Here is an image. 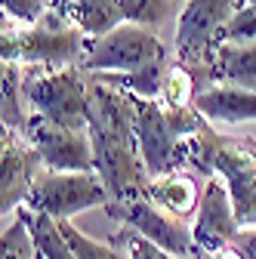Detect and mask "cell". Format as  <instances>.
<instances>
[{
	"mask_svg": "<svg viewBox=\"0 0 256 259\" xmlns=\"http://www.w3.org/2000/svg\"><path fill=\"white\" fill-rule=\"evenodd\" d=\"M90 142H93V170L102 179L111 201L145 198L151 176L136 139L133 105L126 93L102 83L90 74Z\"/></svg>",
	"mask_w": 256,
	"mask_h": 259,
	"instance_id": "6da1fadb",
	"label": "cell"
},
{
	"mask_svg": "<svg viewBox=\"0 0 256 259\" xmlns=\"http://www.w3.org/2000/svg\"><path fill=\"white\" fill-rule=\"evenodd\" d=\"M185 170L219 176L232 194L241 229H256V136H226L207 120L198 136L188 139Z\"/></svg>",
	"mask_w": 256,
	"mask_h": 259,
	"instance_id": "7a4b0ae2",
	"label": "cell"
},
{
	"mask_svg": "<svg viewBox=\"0 0 256 259\" xmlns=\"http://www.w3.org/2000/svg\"><path fill=\"white\" fill-rule=\"evenodd\" d=\"M87 56V34L71 25L59 10H47L34 25H19L4 16L0 28V59L16 65H40V68H80Z\"/></svg>",
	"mask_w": 256,
	"mask_h": 259,
	"instance_id": "3957f363",
	"label": "cell"
},
{
	"mask_svg": "<svg viewBox=\"0 0 256 259\" xmlns=\"http://www.w3.org/2000/svg\"><path fill=\"white\" fill-rule=\"evenodd\" d=\"M126 99L133 105L136 139H139V151H142L148 176L161 179L185 170L188 139L198 136L207 126V117L198 108L173 111L164 102H145V99H136V96H126Z\"/></svg>",
	"mask_w": 256,
	"mask_h": 259,
	"instance_id": "277c9868",
	"label": "cell"
},
{
	"mask_svg": "<svg viewBox=\"0 0 256 259\" xmlns=\"http://www.w3.org/2000/svg\"><path fill=\"white\" fill-rule=\"evenodd\" d=\"M241 10V0H188L176 19V62L198 77L201 93L213 90V62L222 31Z\"/></svg>",
	"mask_w": 256,
	"mask_h": 259,
	"instance_id": "5b68a950",
	"label": "cell"
},
{
	"mask_svg": "<svg viewBox=\"0 0 256 259\" xmlns=\"http://www.w3.org/2000/svg\"><path fill=\"white\" fill-rule=\"evenodd\" d=\"M22 96L31 114H40L56 126H90V74L80 68L53 71L40 65H28L22 77Z\"/></svg>",
	"mask_w": 256,
	"mask_h": 259,
	"instance_id": "8992f818",
	"label": "cell"
},
{
	"mask_svg": "<svg viewBox=\"0 0 256 259\" xmlns=\"http://www.w3.org/2000/svg\"><path fill=\"white\" fill-rule=\"evenodd\" d=\"M170 53L157 31L126 22L114 28L111 34L87 40V56L80 62V71L87 74H133L154 62H167Z\"/></svg>",
	"mask_w": 256,
	"mask_h": 259,
	"instance_id": "52a82bcc",
	"label": "cell"
},
{
	"mask_svg": "<svg viewBox=\"0 0 256 259\" xmlns=\"http://www.w3.org/2000/svg\"><path fill=\"white\" fill-rule=\"evenodd\" d=\"M111 194L105 191L102 179L90 173H56V170H44L31 188L28 201L22 207L44 213L56 222H68L71 216L93 210V207H108Z\"/></svg>",
	"mask_w": 256,
	"mask_h": 259,
	"instance_id": "ba28073f",
	"label": "cell"
},
{
	"mask_svg": "<svg viewBox=\"0 0 256 259\" xmlns=\"http://www.w3.org/2000/svg\"><path fill=\"white\" fill-rule=\"evenodd\" d=\"M105 213L111 219H117L120 225L133 229L136 235H142L145 241H151L154 247H161L179 259H201L198 244H195V232L191 222L176 219L173 213L161 210L157 204H151L148 198H136V201H120V204H108Z\"/></svg>",
	"mask_w": 256,
	"mask_h": 259,
	"instance_id": "9c48e42d",
	"label": "cell"
},
{
	"mask_svg": "<svg viewBox=\"0 0 256 259\" xmlns=\"http://www.w3.org/2000/svg\"><path fill=\"white\" fill-rule=\"evenodd\" d=\"M22 136L40 151L47 170H56V173H90L93 170V142H90L87 130L56 126L44 120L40 114H28Z\"/></svg>",
	"mask_w": 256,
	"mask_h": 259,
	"instance_id": "30bf717a",
	"label": "cell"
},
{
	"mask_svg": "<svg viewBox=\"0 0 256 259\" xmlns=\"http://www.w3.org/2000/svg\"><path fill=\"white\" fill-rule=\"evenodd\" d=\"M44 170L47 164L40 151L19 130H4L0 133V213H16L28 201Z\"/></svg>",
	"mask_w": 256,
	"mask_h": 259,
	"instance_id": "8fae6325",
	"label": "cell"
},
{
	"mask_svg": "<svg viewBox=\"0 0 256 259\" xmlns=\"http://www.w3.org/2000/svg\"><path fill=\"white\" fill-rule=\"evenodd\" d=\"M191 232H195L201 259H207L210 253H216L226 244H235V238L241 235V225H238L235 207H232V194L219 176H207L204 194H201V210H198L195 222H191Z\"/></svg>",
	"mask_w": 256,
	"mask_h": 259,
	"instance_id": "7c38bea8",
	"label": "cell"
},
{
	"mask_svg": "<svg viewBox=\"0 0 256 259\" xmlns=\"http://www.w3.org/2000/svg\"><path fill=\"white\" fill-rule=\"evenodd\" d=\"M53 10L77 25L87 40L105 37L114 28L126 25V0H53Z\"/></svg>",
	"mask_w": 256,
	"mask_h": 259,
	"instance_id": "4fadbf2b",
	"label": "cell"
},
{
	"mask_svg": "<svg viewBox=\"0 0 256 259\" xmlns=\"http://www.w3.org/2000/svg\"><path fill=\"white\" fill-rule=\"evenodd\" d=\"M201 188L195 182V176L191 173H170V176H161V179H151L148 191H145V198L151 204H157L161 210L173 213L176 219H191V216H198L201 210Z\"/></svg>",
	"mask_w": 256,
	"mask_h": 259,
	"instance_id": "5bb4252c",
	"label": "cell"
},
{
	"mask_svg": "<svg viewBox=\"0 0 256 259\" xmlns=\"http://www.w3.org/2000/svg\"><path fill=\"white\" fill-rule=\"evenodd\" d=\"M195 108L210 120V123H244L256 120V93H241L229 87H213L198 93Z\"/></svg>",
	"mask_w": 256,
	"mask_h": 259,
	"instance_id": "9a60e30c",
	"label": "cell"
},
{
	"mask_svg": "<svg viewBox=\"0 0 256 259\" xmlns=\"http://www.w3.org/2000/svg\"><path fill=\"white\" fill-rule=\"evenodd\" d=\"M213 87H229L241 93H256V44L219 47L213 62Z\"/></svg>",
	"mask_w": 256,
	"mask_h": 259,
	"instance_id": "2e32d148",
	"label": "cell"
},
{
	"mask_svg": "<svg viewBox=\"0 0 256 259\" xmlns=\"http://www.w3.org/2000/svg\"><path fill=\"white\" fill-rule=\"evenodd\" d=\"M22 77L25 68L16 62H4V102H0V120H4V130H25L28 123V105L22 96Z\"/></svg>",
	"mask_w": 256,
	"mask_h": 259,
	"instance_id": "e0dca14e",
	"label": "cell"
},
{
	"mask_svg": "<svg viewBox=\"0 0 256 259\" xmlns=\"http://www.w3.org/2000/svg\"><path fill=\"white\" fill-rule=\"evenodd\" d=\"M198 93H201L198 77L191 74L188 68H182V65L173 59L170 71H167V77H164V87H161V99H157V102H164V105L173 108V111H185V108H195Z\"/></svg>",
	"mask_w": 256,
	"mask_h": 259,
	"instance_id": "ac0fdd59",
	"label": "cell"
},
{
	"mask_svg": "<svg viewBox=\"0 0 256 259\" xmlns=\"http://www.w3.org/2000/svg\"><path fill=\"white\" fill-rule=\"evenodd\" d=\"M188 0H126V22L142 25L148 31L164 28L167 22L179 19Z\"/></svg>",
	"mask_w": 256,
	"mask_h": 259,
	"instance_id": "d6986e66",
	"label": "cell"
},
{
	"mask_svg": "<svg viewBox=\"0 0 256 259\" xmlns=\"http://www.w3.org/2000/svg\"><path fill=\"white\" fill-rule=\"evenodd\" d=\"M59 229H62V235H65V241L77 259H126V253H120L108 241H93L90 235H83L77 225H71V219L59 222Z\"/></svg>",
	"mask_w": 256,
	"mask_h": 259,
	"instance_id": "ffe728a7",
	"label": "cell"
},
{
	"mask_svg": "<svg viewBox=\"0 0 256 259\" xmlns=\"http://www.w3.org/2000/svg\"><path fill=\"white\" fill-rule=\"evenodd\" d=\"M0 259H40V250L28 232V222L16 213L13 225L0 235Z\"/></svg>",
	"mask_w": 256,
	"mask_h": 259,
	"instance_id": "44dd1931",
	"label": "cell"
},
{
	"mask_svg": "<svg viewBox=\"0 0 256 259\" xmlns=\"http://www.w3.org/2000/svg\"><path fill=\"white\" fill-rule=\"evenodd\" d=\"M108 244L117 247L120 253H126V259H179V256H173L161 247H154L151 241H145L133 229H126V225H120L114 235H108Z\"/></svg>",
	"mask_w": 256,
	"mask_h": 259,
	"instance_id": "7402d4cb",
	"label": "cell"
},
{
	"mask_svg": "<svg viewBox=\"0 0 256 259\" xmlns=\"http://www.w3.org/2000/svg\"><path fill=\"white\" fill-rule=\"evenodd\" d=\"M226 44H238V47H247V44H256V10L253 7H244L232 16V22L222 31V47Z\"/></svg>",
	"mask_w": 256,
	"mask_h": 259,
	"instance_id": "603a6c76",
	"label": "cell"
},
{
	"mask_svg": "<svg viewBox=\"0 0 256 259\" xmlns=\"http://www.w3.org/2000/svg\"><path fill=\"white\" fill-rule=\"evenodd\" d=\"M0 4H4V16H10L28 28L53 7V0H0Z\"/></svg>",
	"mask_w": 256,
	"mask_h": 259,
	"instance_id": "cb8c5ba5",
	"label": "cell"
},
{
	"mask_svg": "<svg viewBox=\"0 0 256 259\" xmlns=\"http://www.w3.org/2000/svg\"><path fill=\"white\" fill-rule=\"evenodd\" d=\"M235 244L244 250L247 259H256V229H241V235L235 238Z\"/></svg>",
	"mask_w": 256,
	"mask_h": 259,
	"instance_id": "d4e9b609",
	"label": "cell"
},
{
	"mask_svg": "<svg viewBox=\"0 0 256 259\" xmlns=\"http://www.w3.org/2000/svg\"><path fill=\"white\" fill-rule=\"evenodd\" d=\"M207 259H247V256H244V250L238 244H226V247H219L216 253H210Z\"/></svg>",
	"mask_w": 256,
	"mask_h": 259,
	"instance_id": "484cf974",
	"label": "cell"
},
{
	"mask_svg": "<svg viewBox=\"0 0 256 259\" xmlns=\"http://www.w3.org/2000/svg\"><path fill=\"white\" fill-rule=\"evenodd\" d=\"M241 4H244V7H253V10H256V0H241Z\"/></svg>",
	"mask_w": 256,
	"mask_h": 259,
	"instance_id": "4316f807",
	"label": "cell"
},
{
	"mask_svg": "<svg viewBox=\"0 0 256 259\" xmlns=\"http://www.w3.org/2000/svg\"><path fill=\"white\" fill-rule=\"evenodd\" d=\"M40 259H44V256H40Z\"/></svg>",
	"mask_w": 256,
	"mask_h": 259,
	"instance_id": "83f0119b",
	"label": "cell"
}]
</instances>
